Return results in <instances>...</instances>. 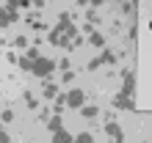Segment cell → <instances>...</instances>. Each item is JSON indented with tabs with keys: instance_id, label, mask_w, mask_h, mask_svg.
<instances>
[{
	"instance_id": "obj_1",
	"label": "cell",
	"mask_w": 152,
	"mask_h": 143,
	"mask_svg": "<svg viewBox=\"0 0 152 143\" xmlns=\"http://www.w3.org/2000/svg\"><path fill=\"white\" fill-rule=\"evenodd\" d=\"M53 69H56V61H50V58H36V61H33V66H31V72H33L36 77L53 74Z\"/></svg>"
},
{
	"instance_id": "obj_2",
	"label": "cell",
	"mask_w": 152,
	"mask_h": 143,
	"mask_svg": "<svg viewBox=\"0 0 152 143\" xmlns=\"http://www.w3.org/2000/svg\"><path fill=\"white\" fill-rule=\"evenodd\" d=\"M11 22H17V8H14V6L0 8V28H8Z\"/></svg>"
},
{
	"instance_id": "obj_3",
	"label": "cell",
	"mask_w": 152,
	"mask_h": 143,
	"mask_svg": "<svg viewBox=\"0 0 152 143\" xmlns=\"http://www.w3.org/2000/svg\"><path fill=\"white\" fill-rule=\"evenodd\" d=\"M66 105L69 107H80L83 105V91H80V88H72V91L66 94Z\"/></svg>"
},
{
	"instance_id": "obj_4",
	"label": "cell",
	"mask_w": 152,
	"mask_h": 143,
	"mask_svg": "<svg viewBox=\"0 0 152 143\" xmlns=\"http://www.w3.org/2000/svg\"><path fill=\"white\" fill-rule=\"evenodd\" d=\"M105 132H108L113 140H119V138H122V129H119V124H116V121H108V124H105Z\"/></svg>"
},
{
	"instance_id": "obj_5",
	"label": "cell",
	"mask_w": 152,
	"mask_h": 143,
	"mask_svg": "<svg viewBox=\"0 0 152 143\" xmlns=\"http://www.w3.org/2000/svg\"><path fill=\"white\" fill-rule=\"evenodd\" d=\"M75 138L69 135V132H64V129H58V132H53V143H72Z\"/></svg>"
},
{
	"instance_id": "obj_6",
	"label": "cell",
	"mask_w": 152,
	"mask_h": 143,
	"mask_svg": "<svg viewBox=\"0 0 152 143\" xmlns=\"http://www.w3.org/2000/svg\"><path fill=\"white\" fill-rule=\"evenodd\" d=\"M133 85H136V77H133V72H130L127 80H124V94H127V96L133 94ZM124 94H122V96H124Z\"/></svg>"
},
{
	"instance_id": "obj_7",
	"label": "cell",
	"mask_w": 152,
	"mask_h": 143,
	"mask_svg": "<svg viewBox=\"0 0 152 143\" xmlns=\"http://www.w3.org/2000/svg\"><path fill=\"white\" fill-rule=\"evenodd\" d=\"M47 127H50L53 132H58V129H64V127H61V118H58V116H53V118L47 121Z\"/></svg>"
},
{
	"instance_id": "obj_8",
	"label": "cell",
	"mask_w": 152,
	"mask_h": 143,
	"mask_svg": "<svg viewBox=\"0 0 152 143\" xmlns=\"http://www.w3.org/2000/svg\"><path fill=\"white\" fill-rule=\"evenodd\" d=\"M72 143H94V138L88 135V132H80V135H77V138L72 140Z\"/></svg>"
},
{
	"instance_id": "obj_9",
	"label": "cell",
	"mask_w": 152,
	"mask_h": 143,
	"mask_svg": "<svg viewBox=\"0 0 152 143\" xmlns=\"http://www.w3.org/2000/svg\"><path fill=\"white\" fill-rule=\"evenodd\" d=\"M44 96L56 99V96H58V85H44Z\"/></svg>"
},
{
	"instance_id": "obj_10",
	"label": "cell",
	"mask_w": 152,
	"mask_h": 143,
	"mask_svg": "<svg viewBox=\"0 0 152 143\" xmlns=\"http://www.w3.org/2000/svg\"><path fill=\"white\" fill-rule=\"evenodd\" d=\"M83 116H86V118H94V116H97V107L94 105H86L83 107Z\"/></svg>"
},
{
	"instance_id": "obj_11",
	"label": "cell",
	"mask_w": 152,
	"mask_h": 143,
	"mask_svg": "<svg viewBox=\"0 0 152 143\" xmlns=\"http://www.w3.org/2000/svg\"><path fill=\"white\" fill-rule=\"evenodd\" d=\"M14 47L25 50V47H28V39H25V36H17V39H14Z\"/></svg>"
},
{
	"instance_id": "obj_12",
	"label": "cell",
	"mask_w": 152,
	"mask_h": 143,
	"mask_svg": "<svg viewBox=\"0 0 152 143\" xmlns=\"http://www.w3.org/2000/svg\"><path fill=\"white\" fill-rule=\"evenodd\" d=\"M25 58H28V61H31V64H33V61H36V58H39V50H36V47H28V55H25Z\"/></svg>"
},
{
	"instance_id": "obj_13",
	"label": "cell",
	"mask_w": 152,
	"mask_h": 143,
	"mask_svg": "<svg viewBox=\"0 0 152 143\" xmlns=\"http://www.w3.org/2000/svg\"><path fill=\"white\" fill-rule=\"evenodd\" d=\"M0 143H8V132L3 129V121H0Z\"/></svg>"
},
{
	"instance_id": "obj_14",
	"label": "cell",
	"mask_w": 152,
	"mask_h": 143,
	"mask_svg": "<svg viewBox=\"0 0 152 143\" xmlns=\"http://www.w3.org/2000/svg\"><path fill=\"white\" fill-rule=\"evenodd\" d=\"M91 44H97V47H102V36H100V33H91Z\"/></svg>"
},
{
	"instance_id": "obj_15",
	"label": "cell",
	"mask_w": 152,
	"mask_h": 143,
	"mask_svg": "<svg viewBox=\"0 0 152 143\" xmlns=\"http://www.w3.org/2000/svg\"><path fill=\"white\" fill-rule=\"evenodd\" d=\"M11 118H14V113H11V110H6V113H3V118H0V121L6 124V121H11Z\"/></svg>"
}]
</instances>
